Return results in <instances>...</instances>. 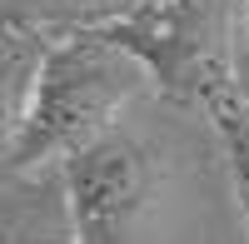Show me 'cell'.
I'll use <instances>...</instances> for the list:
<instances>
[{
    "instance_id": "obj_1",
    "label": "cell",
    "mask_w": 249,
    "mask_h": 244,
    "mask_svg": "<svg viewBox=\"0 0 249 244\" xmlns=\"http://www.w3.org/2000/svg\"><path fill=\"white\" fill-rule=\"evenodd\" d=\"M140 60L105 45L90 30H70L40 50L20 105L5 110V155L10 170L65 165L90 139L120 130L124 105L144 85Z\"/></svg>"
},
{
    "instance_id": "obj_2",
    "label": "cell",
    "mask_w": 249,
    "mask_h": 244,
    "mask_svg": "<svg viewBox=\"0 0 249 244\" xmlns=\"http://www.w3.org/2000/svg\"><path fill=\"white\" fill-rule=\"evenodd\" d=\"M160 179V155L124 130H110L75 150L60 165V194L75 244H140Z\"/></svg>"
},
{
    "instance_id": "obj_3",
    "label": "cell",
    "mask_w": 249,
    "mask_h": 244,
    "mask_svg": "<svg viewBox=\"0 0 249 244\" xmlns=\"http://www.w3.org/2000/svg\"><path fill=\"white\" fill-rule=\"evenodd\" d=\"M75 30H90L105 45L140 60L150 85L170 95L204 100V90L224 80L210 65V5L204 0H135L130 10L95 20V25H75Z\"/></svg>"
},
{
    "instance_id": "obj_4",
    "label": "cell",
    "mask_w": 249,
    "mask_h": 244,
    "mask_svg": "<svg viewBox=\"0 0 249 244\" xmlns=\"http://www.w3.org/2000/svg\"><path fill=\"white\" fill-rule=\"evenodd\" d=\"M204 110H210V125L214 139L224 150V165H230V185L239 194V209H244V225H249V95L239 80H214L204 90Z\"/></svg>"
},
{
    "instance_id": "obj_5",
    "label": "cell",
    "mask_w": 249,
    "mask_h": 244,
    "mask_svg": "<svg viewBox=\"0 0 249 244\" xmlns=\"http://www.w3.org/2000/svg\"><path fill=\"white\" fill-rule=\"evenodd\" d=\"M135 0H10V15H40V20H80V25H95V20H110L120 10H130Z\"/></svg>"
},
{
    "instance_id": "obj_6",
    "label": "cell",
    "mask_w": 249,
    "mask_h": 244,
    "mask_svg": "<svg viewBox=\"0 0 249 244\" xmlns=\"http://www.w3.org/2000/svg\"><path fill=\"white\" fill-rule=\"evenodd\" d=\"M10 244H75V229H70V214H65V199H60V214L45 219L35 229H20Z\"/></svg>"
}]
</instances>
